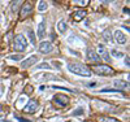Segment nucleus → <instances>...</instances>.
Segmentation results:
<instances>
[{
    "label": "nucleus",
    "mask_w": 130,
    "mask_h": 122,
    "mask_svg": "<svg viewBox=\"0 0 130 122\" xmlns=\"http://www.w3.org/2000/svg\"><path fill=\"white\" fill-rule=\"evenodd\" d=\"M68 70L70 73H74L77 75H82V77H90L91 75V69L89 66H86L85 64H81V62L68 64Z\"/></svg>",
    "instance_id": "nucleus-1"
},
{
    "label": "nucleus",
    "mask_w": 130,
    "mask_h": 122,
    "mask_svg": "<svg viewBox=\"0 0 130 122\" xmlns=\"http://www.w3.org/2000/svg\"><path fill=\"white\" fill-rule=\"evenodd\" d=\"M91 68H92V72L96 73L98 75H113L116 73L115 69H112L111 66H108L105 64H96L91 66Z\"/></svg>",
    "instance_id": "nucleus-2"
},
{
    "label": "nucleus",
    "mask_w": 130,
    "mask_h": 122,
    "mask_svg": "<svg viewBox=\"0 0 130 122\" xmlns=\"http://www.w3.org/2000/svg\"><path fill=\"white\" fill-rule=\"evenodd\" d=\"M26 47H27V39L21 34L17 35L13 42V49L17 52H24L26 49Z\"/></svg>",
    "instance_id": "nucleus-3"
},
{
    "label": "nucleus",
    "mask_w": 130,
    "mask_h": 122,
    "mask_svg": "<svg viewBox=\"0 0 130 122\" xmlns=\"http://www.w3.org/2000/svg\"><path fill=\"white\" fill-rule=\"evenodd\" d=\"M32 9H34V7H32V4H31L30 2L24 3L22 8H21V10H20V16H21V18H25V17L30 16L31 12H32Z\"/></svg>",
    "instance_id": "nucleus-4"
},
{
    "label": "nucleus",
    "mask_w": 130,
    "mask_h": 122,
    "mask_svg": "<svg viewBox=\"0 0 130 122\" xmlns=\"http://www.w3.org/2000/svg\"><path fill=\"white\" fill-rule=\"evenodd\" d=\"M53 101H55V104H57L59 107H65V105L69 104V97L62 95V94H56L53 96Z\"/></svg>",
    "instance_id": "nucleus-5"
},
{
    "label": "nucleus",
    "mask_w": 130,
    "mask_h": 122,
    "mask_svg": "<svg viewBox=\"0 0 130 122\" xmlns=\"http://www.w3.org/2000/svg\"><path fill=\"white\" fill-rule=\"evenodd\" d=\"M98 56L100 59L105 60V61H111V57H109V52L107 51V48L103 46V44H98Z\"/></svg>",
    "instance_id": "nucleus-6"
},
{
    "label": "nucleus",
    "mask_w": 130,
    "mask_h": 122,
    "mask_svg": "<svg viewBox=\"0 0 130 122\" xmlns=\"http://www.w3.org/2000/svg\"><path fill=\"white\" fill-rule=\"evenodd\" d=\"M38 49H39V52L40 53H50V52H52V49H53V46H52V43L51 42H47V40H44V42H42L40 44H39V47H38Z\"/></svg>",
    "instance_id": "nucleus-7"
},
{
    "label": "nucleus",
    "mask_w": 130,
    "mask_h": 122,
    "mask_svg": "<svg viewBox=\"0 0 130 122\" xmlns=\"http://www.w3.org/2000/svg\"><path fill=\"white\" fill-rule=\"evenodd\" d=\"M38 107H39V103H38V100H30V101L27 103V105L24 108V112H25V113H29V114H31V113H34L35 110L38 109Z\"/></svg>",
    "instance_id": "nucleus-8"
},
{
    "label": "nucleus",
    "mask_w": 130,
    "mask_h": 122,
    "mask_svg": "<svg viewBox=\"0 0 130 122\" xmlns=\"http://www.w3.org/2000/svg\"><path fill=\"white\" fill-rule=\"evenodd\" d=\"M38 60H39V57L35 56V55H32V56H29L26 60H24L22 62H21V65H22L24 69H25V68H30V66H32L34 64H37Z\"/></svg>",
    "instance_id": "nucleus-9"
},
{
    "label": "nucleus",
    "mask_w": 130,
    "mask_h": 122,
    "mask_svg": "<svg viewBox=\"0 0 130 122\" xmlns=\"http://www.w3.org/2000/svg\"><path fill=\"white\" fill-rule=\"evenodd\" d=\"M85 17H86V10H85V9H77V10L73 13V20H74L75 22L82 21Z\"/></svg>",
    "instance_id": "nucleus-10"
},
{
    "label": "nucleus",
    "mask_w": 130,
    "mask_h": 122,
    "mask_svg": "<svg viewBox=\"0 0 130 122\" xmlns=\"http://www.w3.org/2000/svg\"><path fill=\"white\" fill-rule=\"evenodd\" d=\"M115 40L120 44H125L126 43V37L121 30H116L115 31Z\"/></svg>",
    "instance_id": "nucleus-11"
},
{
    "label": "nucleus",
    "mask_w": 130,
    "mask_h": 122,
    "mask_svg": "<svg viewBox=\"0 0 130 122\" xmlns=\"http://www.w3.org/2000/svg\"><path fill=\"white\" fill-rule=\"evenodd\" d=\"M87 59H89L90 61H92V62H96V64H98V61L100 60V57L98 56V53H96L94 49H91V48L87 49Z\"/></svg>",
    "instance_id": "nucleus-12"
},
{
    "label": "nucleus",
    "mask_w": 130,
    "mask_h": 122,
    "mask_svg": "<svg viewBox=\"0 0 130 122\" xmlns=\"http://www.w3.org/2000/svg\"><path fill=\"white\" fill-rule=\"evenodd\" d=\"M44 35H46V22L43 21V22H40V24L38 25V38L43 39Z\"/></svg>",
    "instance_id": "nucleus-13"
},
{
    "label": "nucleus",
    "mask_w": 130,
    "mask_h": 122,
    "mask_svg": "<svg viewBox=\"0 0 130 122\" xmlns=\"http://www.w3.org/2000/svg\"><path fill=\"white\" fill-rule=\"evenodd\" d=\"M115 86L117 87V90L122 91L124 88L129 87V82H126V81H121V79H116V81H115Z\"/></svg>",
    "instance_id": "nucleus-14"
},
{
    "label": "nucleus",
    "mask_w": 130,
    "mask_h": 122,
    "mask_svg": "<svg viewBox=\"0 0 130 122\" xmlns=\"http://www.w3.org/2000/svg\"><path fill=\"white\" fill-rule=\"evenodd\" d=\"M98 122H121V121H118L113 117H107V116H100V117H98L96 118Z\"/></svg>",
    "instance_id": "nucleus-15"
},
{
    "label": "nucleus",
    "mask_w": 130,
    "mask_h": 122,
    "mask_svg": "<svg viewBox=\"0 0 130 122\" xmlns=\"http://www.w3.org/2000/svg\"><path fill=\"white\" fill-rule=\"evenodd\" d=\"M57 30L61 32V34H64V32L68 30V25L65 24V21H62V20H61V21H59V22H57Z\"/></svg>",
    "instance_id": "nucleus-16"
},
{
    "label": "nucleus",
    "mask_w": 130,
    "mask_h": 122,
    "mask_svg": "<svg viewBox=\"0 0 130 122\" xmlns=\"http://www.w3.org/2000/svg\"><path fill=\"white\" fill-rule=\"evenodd\" d=\"M102 35H103V39L107 40V42H111V40H112V35H111V30H109V29L104 30Z\"/></svg>",
    "instance_id": "nucleus-17"
},
{
    "label": "nucleus",
    "mask_w": 130,
    "mask_h": 122,
    "mask_svg": "<svg viewBox=\"0 0 130 122\" xmlns=\"http://www.w3.org/2000/svg\"><path fill=\"white\" fill-rule=\"evenodd\" d=\"M100 94H116V92H121L122 94V91H120V90H117V88H103V90H100L99 91Z\"/></svg>",
    "instance_id": "nucleus-18"
},
{
    "label": "nucleus",
    "mask_w": 130,
    "mask_h": 122,
    "mask_svg": "<svg viewBox=\"0 0 130 122\" xmlns=\"http://www.w3.org/2000/svg\"><path fill=\"white\" fill-rule=\"evenodd\" d=\"M47 8H48V3L47 2H43V0L39 2V4H38V10L39 12H43V10H46Z\"/></svg>",
    "instance_id": "nucleus-19"
},
{
    "label": "nucleus",
    "mask_w": 130,
    "mask_h": 122,
    "mask_svg": "<svg viewBox=\"0 0 130 122\" xmlns=\"http://www.w3.org/2000/svg\"><path fill=\"white\" fill-rule=\"evenodd\" d=\"M37 69H51V66H50V64H47V62H43V64H39V65L37 66Z\"/></svg>",
    "instance_id": "nucleus-20"
},
{
    "label": "nucleus",
    "mask_w": 130,
    "mask_h": 122,
    "mask_svg": "<svg viewBox=\"0 0 130 122\" xmlns=\"http://www.w3.org/2000/svg\"><path fill=\"white\" fill-rule=\"evenodd\" d=\"M29 37H30V40L32 44H35L37 43V39H35V35H34V32H32L31 30H29Z\"/></svg>",
    "instance_id": "nucleus-21"
},
{
    "label": "nucleus",
    "mask_w": 130,
    "mask_h": 122,
    "mask_svg": "<svg viewBox=\"0 0 130 122\" xmlns=\"http://www.w3.org/2000/svg\"><path fill=\"white\" fill-rule=\"evenodd\" d=\"M112 55H113L115 57H124V53L120 52V51H117V49H113L112 51Z\"/></svg>",
    "instance_id": "nucleus-22"
},
{
    "label": "nucleus",
    "mask_w": 130,
    "mask_h": 122,
    "mask_svg": "<svg viewBox=\"0 0 130 122\" xmlns=\"http://www.w3.org/2000/svg\"><path fill=\"white\" fill-rule=\"evenodd\" d=\"M24 92H25L26 95H30V94L32 92V87H31L30 84H27V86L25 87V91H24Z\"/></svg>",
    "instance_id": "nucleus-23"
},
{
    "label": "nucleus",
    "mask_w": 130,
    "mask_h": 122,
    "mask_svg": "<svg viewBox=\"0 0 130 122\" xmlns=\"http://www.w3.org/2000/svg\"><path fill=\"white\" fill-rule=\"evenodd\" d=\"M75 3H77V4H81V5H87V4L90 3V0H77Z\"/></svg>",
    "instance_id": "nucleus-24"
},
{
    "label": "nucleus",
    "mask_w": 130,
    "mask_h": 122,
    "mask_svg": "<svg viewBox=\"0 0 130 122\" xmlns=\"http://www.w3.org/2000/svg\"><path fill=\"white\" fill-rule=\"evenodd\" d=\"M21 57H22V56H20V55H12V56H9V59H10V60H14V61L21 60Z\"/></svg>",
    "instance_id": "nucleus-25"
},
{
    "label": "nucleus",
    "mask_w": 130,
    "mask_h": 122,
    "mask_svg": "<svg viewBox=\"0 0 130 122\" xmlns=\"http://www.w3.org/2000/svg\"><path fill=\"white\" fill-rule=\"evenodd\" d=\"M82 113H83L82 108H78V110H74V112H73V116H79V114H82Z\"/></svg>",
    "instance_id": "nucleus-26"
},
{
    "label": "nucleus",
    "mask_w": 130,
    "mask_h": 122,
    "mask_svg": "<svg viewBox=\"0 0 130 122\" xmlns=\"http://www.w3.org/2000/svg\"><path fill=\"white\" fill-rule=\"evenodd\" d=\"M16 118L18 119V122H30L29 119H25V118H22V117H17V116H16Z\"/></svg>",
    "instance_id": "nucleus-27"
},
{
    "label": "nucleus",
    "mask_w": 130,
    "mask_h": 122,
    "mask_svg": "<svg viewBox=\"0 0 130 122\" xmlns=\"http://www.w3.org/2000/svg\"><path fill=\"white\" fill-rule=\"evenodd\" d=\"M125 64L127 65V68H129V65H130V60H129V56H127V57L125 59Z\"/></svg>",
    "instance_id": "nucleus-28"
},
{
    "label": "nucleus",
    "mask_w": 130,
    "mask_h": 122,
    "mask_svg": "<svg viewBox=\"0 0 130 122\" xmlns=\"http://www.w3.org/2000/svg\"><path fill=\"white\" fill-rule=\"evenodd\" d=\"M124 12H125V13H127V14H129V9H127V8H124Z\"/></svg>",
    "instance_id": "nucleus-29"
},
{
    "label": "nucleus",
    "mask_w": 130,
    "mask_h": 122,
    "mask_svg": "<svg viewBox=\"0 0 130 122\" xmlns=\"http://www.w3.org/2000/svg\"><path fill=\"white\" fill-rule=\"evenodd\" d=\"M2 110H3V107H2V105H0V112H2Z\"/></svg>",
    "instance_id": "nucleus-30"
},
{
    "label": "nucleus",
    "mask_w": 130,
    "mask_h": 122,
    "mask_svg": "<svg viewBox=\"0 0 130 122\" xmlns=\"http://www.w3.org/2000/svg\"><path fill=\"white\" fill-rule=\"evenodd\" d=\"M2 122H8V121H7V119H3V121H2Z\"/></svg>",
    "instance_id": "nucleus-31"
}]
</instances>
